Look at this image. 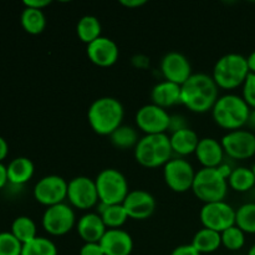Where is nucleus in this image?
Wrapping results in <instances>:
<instances>
[{
	"instance_id": "37",
	"label": "nucleus",
	"mask_w": 255,
	"mask_h": 255,
	"mask_svg": "<svg viewBox=\"0 0 255 255\" xmlns=\"http://www.w3.org/2000/svg\"><path fill=\"white\" fill-rule=\"evenodd\" d=\"M171 255H202L199 252L194 249L192 244H183V246H178L172 251Z\"/></svg>"
},
{
	"instance_id": "9",
	"label": "nucleus",
	"mask_w": 255,
	"mask_h": 255,
	"mask_svg": "<svg viewBox=\"0 0 255 255\" xmlns=\"http://www.w3.org/2000/svg\"><path fill=\"white\" fill-rule=\"evenodd\" d=\"M197 172L187 159L172 158L163 166V179L168 188L176 193H184L192 189Z\"/></svg>"
},
{
	"instance_id": "35",
	"label": "nucleus",
	"mask_w": 255,
	"mask_h": 255,
	"mask_svg": "<svg viewBox=\"0 0 255 255\" xmlns=\"http://www.w3.org/2000/svg\"><path fill=\"white\" fill-rule=\"evenodd\" d=\"M243 100L252 110L255 109V74H249L243 84Z\"/></svg>"
},
{
	"instance_id": "32",
	"label": "nucleus",
	"mask_w": 255,
	"mask_h": 255,
	"mask_svg": "<svg viewBox=\"0 0 255 255\" xmlns=\"http://www.w3.org/2000/svg\"><path fill=\"white\" fill-rule=\"evenodd\" d=\"M236 226L246 234H255V203H246L237 209Z\"/></svg>"
},
{
	"instance_id": "3",
	"label": "nucleus",
	"mask_w": 255,
	"mask_h": 255,
	"mask_svg": "<svg viewBox=\"0 0 255 255\" xmlns=\"http://www.w3.org/2000/svg\"><path fill=\"white\" fill-rule=\"evenodd\" d=\"M125 110L121 102L115 97L105 96L95 100L87 111V121L95 133L111 136L122 126Z\"/></svg>"
},
{
	"instance_id": "4",
	"label": "nucleus",
	"mask_w": 255,
	"mask_h": 255,
	"mask_svg": "<svg viewBox=\"0 0 255 255\" xmlns=\"http://www.w3.org/2000/svg\"><path fill=\"white\" fill-rule=\"evenodd\" d=\"M251 107L243 97L234 94L224 95L217 100L212 109V116L219 127L229 131L242 129L248 124Z\"/></svg>"
},
{
	"instance_id": "45",
	"label": "nucleus",
	"mask_w": 255,
	"mask_h": 255,
	"mask_svg": "<svg viewBox=\"0 0 255 255\" xmlns=\"http://www.w3.org/2000/svg\"><path fill=\"white\" fill-rule=\"evenodd\" d=\"M253 172H254V174H255V164H254V167H253Z\"/></svg>"
},
{
	"instance_id": "13",
	"label": "nucleus",
	"mask_w": 255,
	"mask_h": 255,
	"mask_svg": "<svg viewBox=\"0 0 255 255\" xmlns=\"http://www.w3.org/2000/svg\"><path fill=\"white\" fill-rule=\"evenodd\" d=\"M224 153L233 159L252 158L255 154V133L249 129H236L224 134L221 141Z\"/></svg>"
},
{
	"instance_id": "24",
	"label": "nucleus",
	"mask_w": 255,
	"mask_h": 255,
	"mask_svg": "<svg viewBox=\"0 0 255 255\" xmlns=\"http://www.w3.org/2000/svg\"><path fill=\"white\" fill-rule=\"evenodd\" d=\"M191 244L201 254L214 253L222 247L221 233L212 229L202 228L194 234Z\"/></svg>"
},
{
	"instance_id": "34",
	"label": "nucleus",
	"mask_w": 255,
	"mask_h": 255,
	"mask_svg": "<svg viewBox=\"0 0 255 255\" xmlns=\"http://www.w3.org/2000/svg\"><path fill=\"white\" fill-rule=\"evenodd\" d=\"M22 244L15 238L11 232L0 233V255H21Z\"/></svg>"
},
{
	"instance_id": "15",
	"label": "nucleus",
	"mask_w": 255,
	"mask_h": 255,
	"mask_svg": "<svg viewBox=\"0 0 255 255\" xmlns=\"http://www.w3.org/2000/svg\"><path fill=\"white\" fill-rule=\"evenodd\" d=\"M122 206L128 218L134 221H144L153 214L157 203L149 192L144 189H134L129 191Z\"/></svg>"
},
{
	"instance_id": "44",
	"label": "nucleus",
	"mask_w": 255,
	"mask_h": 255,
	"mask_svg": "<svg viewBox=\"0 0 255 255\" xmlns=\"http://www.w3.org/2000/svg\"><path fill=\"white\" fill-rule=\"evenodd\" d=\"M248 255H255V244L253 247H252L251 249H249V252H248Z\"/></svg>"
},
{
	"instance_id": "28",
	"label": "nucleus",
	"mask_w": 255,
	"mask_h": 255,
	"mask_svg": "<svg viewBox=\"0 0 255 255\" xmlns=\"http://www.w3.org/2000/svg\"><path fill=\"white\" fill-rule=\"evenodd\" d=\"M99 214L107 229H120L128 219L122 204L107 206V204L99 203Z\"/></svg>"
},
{
	"instance_id": "33",
	"label": "nucleus",
	"mask_w": 255,
	"mask_h": 255,
	"mask_svg": "<svg viewBox=\"0 0 255 255\" xmlns=\"http://www.w3.org/2000/svg\"><path fill=\"white\" fill-rule=\"evenodd\" d=\"M222 246L231 252L241 251L246 244V233L237 226L231 227L221 233Z\"/></svg>"
},
{
	"instance_id": "40",
	"label": "nucleus",
	"mask_w": 255,
	"mask_h": 255,
	"mask_svg": "<svg viewBox=\"0 0 255 255\" xmlns=\"http://www.w3.org/2000/svg\"><path fill=\"white\" fill-rule=\"evenodd\" d=\"M7 153H9V146H7V142L0 136V162L2 159L6 158Z\"/></svg>"
},
{
	"instance_id": "25",
	"label": "nucleus",
	"mask_w": 255,
	"mask_h": 255,
	"mask_svg": "<svg viewBox=\"0 0 255 255\" xmlns=\"http://www.w3.org/2000/svg\"><path fill=\"white\" fill-rule=\"evenodd\" d=\"M228 186L233 191L244 193L251 191L255 186V174L253 168L248 167H237L232 169L228 177Z\"/></svg>"
},
{
	"instance_id": "22",
	"label": "nucleus",
	"mask_w": 255,
	"mask_h": 255,
	"mask_svg": "<svg viewBox=\"0 0 255 255\" xmlns=\"http://www.w3.org/2000/svg\"><path fill=\"white\" fill-rule=\"evenodd\" d=\"M199 139L201 138L198 137L197 132L189 127L172 132V134L169 136L172 151L181 157L194 153L199 143Z\"/></svg>"
},
{
	"instance_id": "39",
	"label": "nucleus",
	"mask_w": 255,
	"mask_h": 255,
	"mask_svg": "<svg viewBox=\"0 0 255 255\" xmlns=\"http://www.w3.org/2000/svg\"><path fill=\"white\" fill-rule=\"evenodd\" d=\"M120 4L128 7V9H134V7H139L142 6V5L147 4V1L146 0H121Z\"/></svg>"
},
{
	"instance_id": "16",
	"label": "nucleus",
	"mask_w": 255,
	"mask_h": 255,
	"mask_svg": "<svg viewBox=\"0 0 255 255\" xmlns=\"http://www.w3.org/2000/svg\"><path fill=\"white\" fill-rule=\"evenodd\" d=\"M161 71L167 81L182 85L192 76V66L189 60L178 51H171L163 56L161 61Z\"/></svg>"
},
{
	"instance_id": "36",
	"label": "nucleus",
	"mask_w": 255,
	"mask_h": 255,
	"mask_svg": "<svg viewBox=\"0 0 255 255\" xmlns=\"http://www.w3.org/2000/svg\"><path fill=\"white\" fill-rule=\"evenodd\" d=\"M80 255H105L100 243H84L80 249Z\"/></svg>"
},
{
	"instance_id": "1",
	"label": "nucleus",
	"mask_w": 255,
	"mask_h": 255,
	"mask_svg": "<svg viewBox=\"0 0 255 255\" xmlns=\"http://www.w3.org/2000/svg\"><path fill=\"white\" fill-rule=\"evenodd\" d=\"M218 89L211 75L193 74L181 86V104L196 114L212 111L219 99Z\"/></svg>"
},
{
	"instance_id": "23",
	"label": "nucleus",
	"mask_w": 255,
	"mask_h": 255,
	"mask_svg": "<svg viewBox=\"0 0 255 255\" xmlns=\"http://www.w3.org/2000/svg\"><path fill=\"white\" fill-rule=\"evenodd\" d=\"M7 181L11 184L21 186L27 183L32 178L35 172V166L32 161L27 157H16L6 166Z\"/></svg>"
},
{
	"instance_id": "31",
	"label": "nucleus",
	"mask_w": 255,
	"mask_h": 255,
	"mask_svg": "<svg viewBox=\"0 0 255 255\" xmlns=\"http://www.w3.org/2000/svg\"><path fill=\"white\" fill-rule=\"evenodd\" d=\"M56 244L49 238L39 237L22 246L21 255H57Z\"/></svg>"
},
{
	"instance_id": "21",
	"label": "nucleus",
	"mask_w": 255,
	"mask_h": 255,
	"mask_svg": "<svg viewBox=\"0 0 255 255\" xmlns=\"http://www.w3.org/2000/svg\"><path fill=\"white\" fill-rule=\"evenodd\" d=\"M151 99L152 104L167 110L168 107L181 104V86L164 80L154 85L151 91Z\"/></svg>"
},
{
	"instance_id": "8",
	"label": "nucleus",
	"mask_w": 255,
	"mask_h": 255,
	"mask_svg": "<svg viewBox=\"0 0 255 255\" xmlns=\"http://www.w3.org/2000/svg\"><path fill=\"white\" fill-rule=\"evenodd\" d=\"M42 228L52 237H62L70 233L76 226V216L71 206L60 203L47 207L42 214Z\"/></svg>"
},
{
	"instance_id": "7",
	"label": "nucleus",
	"mask_w": 255,
	"mask_h": 255,
	"mask_svg": "<svg viewBox=\"0 0 255 255\" xmlns=\"http://www.w3.org/2000/svg\"><path fill=\"white\" fill-rule=\"evenodd\" d=\"M97 193L100 203L114 206L122 204L129 193L128 182L122 172L116 168H105L97 174L96 179Z\"/></svg>"
},
{
	"instance_id": "14",
	"label": "nucleus",
	"mask_w": 255,
	"mask_h": 255,
	"mask_svg": "<svg viewBox=\"0 0 255 255\" xmlns=\"http://www.w3.org/2000/svg\"><path fill=\"white\" fill-rule=\"evenodd\" d=\"M136 125L144 134L166 133L171 125V115L153 104L144 105L137 111Z\"/></svg>"
},
{
	"instance_id": "41",
	"label": "nucleus",
	"mask_w": 255,
	"mask_h": 255,
	"mask_svg": "<svg viewBox=\"0 0 255 255\" xmlns=\"http://www.w3.org/2000/svg\"><path fill=\"white\" fill-rule=\"evenodd\" d=\"M7 172H6V166H4V164L0 162V189L2 188V187L5 186V184L7 183Z\"/></svg>"
},
{
	"instance_id": "30",
	"label": "nucleus",
	"mask_w": 255,
	"mask_h": 255,
	"mask_svg": "<svg viewBox=\"0 0 255 255\" xmlns=\"http://www.w3.org/2000/svg\"><path fill=\"white\" fill-rule=\"evenodd\" d=\"M110 141H111L112 146L124 151V149L129 148L134 149V147L138 143L139 137L134 127L122 125L110 136Z\"/></svg>"
},
{
	"instance_id": "5",
	"label": "nucleus",
	"mask_w": 255,
	"mask_h": 255,
	"mask_svg": "<svg viewBox=\"0 0 255 255\" xmlns=\"http://www.w3.org/2000/svg\"><path fill=\"white\" fill-rule=\"evenodd\" d=\"M171 141L167 133L144 134L134 147V158L137 163L146 168L162 167L172 159Z\"/></svg>"
},
{
	"instance_id": "19",
	"label": "nucleus",
	"mask_w": 255,
	"mask_h": 255,
	"mask_svg": "<svg viewBox=\"0 0 255 255\" xmlns=\"http://www.w3.org/2000/svg\"><path fill=\"white\" fill-rule=\"evenodd\" d=\"M197 159L203 168H216L223 164L224 149L221 141L213 137H204L199 139L196 152Z\"/></svg>"
},
{
	"instance_id": "27",
	"label": "nucleus",
	"mask_w": 255,
	"mask_h": 255,
	"mask_svg": "<svg viewBox=\"0 0 255 255\" xmlns=\"http://www.w3.org/2000/svg\"><path fill=\"white\" fill-rule=\"evenodd\" d=\"M102 31V26L100 20L94 15H85L79 20L76 25V34L79 39L86 45L91 44L96 39H99Z\"/></svg>"
},
{
	"instance_id": "2",
	"label": "nucleus",
	"mask_w": 255,
	"mask_h": 255,
	"mask_svg": "<svg viewBox=\"0 0 255 255\" xmlns=\"http://www.w3.org/2000/svg\"><path fill=\"white\" fill-rule=\"evenodd\" d=\"M231 172V167L224 163L216 168L202 167L194 177L192 192L204 204L224 201L228 193V177Z\"/></svg>"
},
{
	"instance_id": "42",
	"label": "nucleus",
	"mask_w": 255,
	"mask_h": 255,
	"mask_svg": "<svg viewBox=\"0 0 255 255\" xmlns=\"http://www.w3.org/2000/svg\"><path fill=\"white\" fill-rule=\"evenodd\" d=\"M247 61H248L249 71H251L252 74H255V50L247 57Z\"/></svg>"
},
{
	"instance_id": "43",
	"label": "nucleus",
	"mask_w": 255,
	"mask_h": 255,
	"mask_svg": "<svg viewBox=\"0 0 255 255\" xmlns=\"http://www.w3.org/2000/svg\"><path fill=\"white\" fill-rule=\"evenodd\" d=\"M247 126L252 129V132L255 131V109L251 110V115H249L248 124H247Z\"/></svg>"
},
{
	"instance_id": "10",
	"label": "nucleus",
	"mask_w": 255,
	"mask_h": 255,
	"mask_svg": "<svg viewBox=\"0 0 255 255\" xmlns=\"http://www.w3.org/2000/svg\"><path fill=\"white\" fill-rule=\"evenodd\" d=\"M199 219L203 228L222 233L236 226V209L226 201L206 203L199 212Z\"/></svg>"
},
{
	"instance_id": "6",
	"label": "nucleus",
	"mask_w": 255,
	"mask_h": 255,
	"mask_svg": "<svg viewBox=\"0 0 255 255\" xmlns=\"http://www.w3.org/2000/svg\"><path fill=\"white\" fill-rule=\"evenodd\" d=\"M249 74L251 71H249L247 57L241 54L231 52L223 55L216 62L212 77L219 89L234 90L239 86H243Z\"/></svg>"
},
{
	"instance_id": "18",
	"label": "nucleus",
	"mask_w": 255,
	"mask_h": 255,
	"mask_svg": "<svg viewBox=\"0 0 255 255\" xmlns=\"http://www.w3.org/2000/svg\"><path fill=\"white\" fill-rule=\"evenodd\" d=\"M105 255H131L133 251V239L124 229H107L100 241Z\"/></svg>"
},
{
	"instance_id": "26",
	"label": "nucleus",
	"mask_w": 255,
	"mask_h": 255,
	"mask_svg": "<svg viewBox=\"0 0 255 255\" xmlns=\"http://www.w3.org/2000/svg\"><path fill=\"white\" fill-rule=\"evenodd\" d=\"M20 22L27 34L39 35L46 27V16L42 10L25 6L20 15Z\"/></svg>"
},
{
	"instance_id": "12",
	"label": "nucleus",
	"mask_w": 255,
	"mask_h": 255,
	"mask_svg": "<svg viewBox=\"0 0 255 255\" xmlns=\"http://www.w3.org/2000/svg\"><path fill=\"white\" fill-rule=\"evenodd\" d=\"M69 182L57 174H50L40 178L34 187V198L46 207L65 203L67 199Z\"/></svg>"
},
{
	"instance_id": "29",
	"label": "nucleus",
	"mask_w": 255,
	"mask_h": 255,
	"mask_svg": "<svg viewBox=\"0 0 255 255\" xmlns=\"http://www.w3.org/2000/svg\"><path fill=\"white\" fill-rule=\"evenodd\" d=\"M11 234L24 246L37 237L36 224L30 217H17L11 224Z\"/></svg>"
},
{
	"instance_id": "20",
	"label": "nucleus",
	"mask_w": 255,
	"mask_h": 255,
	"mask_svg": "<svg viewBox=\"0 0 255 255\" xmlns=\"http://www.w3.org/2000/svg\"><path fill=\"white\" fill-rule=\"evenodd\" d=\"M76 231L85 243H100L107 232V227L99 213L90 212L77 221Z\"/></svg>"
},
{
	"instance_id": "17",
	"label": "nucleus",
	"mask_w": 255,
	"mask_h": 255,
	"mask_svg": "<svg viewBox=\"0 0 255 255\" xmlns=\"http://www.w3.org/2000/svg\"><path fill=\"white\" fill-rule=\"evenodd\" d=\"M87 56L90 61L99 67H110L119 60L120 50L116 42L106 36H100L87 45Z\"/></svg>"
},
{
	"instance_id": "38",
	"label": "nucleus",
	"mask_w": 255,
	"mask_h": 255,
	"mask_svg": "<svg viewBox=\"0 0 255 255\" xmlns=\"http://www.w3.org/2000/svg\"><path fill=\"white\" fill-rule=\"evenodd\" d=\"M50 4H51L50 0H25L24 1V6L32 7V9L37 10H44Z\"/></svg>"
},
{
	"instance_id": "11",
	"label": "nucleus",
	"mask_w": 255,
	"mask_h": 255,
	"mask_svg": "<svg viewBox=\"0 0 255 255\" xmlns=\"http://www.w3.org/2000/svg\"><path fill=\"white\" fill-rule=\"evenodd\" d=\"M67 201L70 206L81 211L94 208L100 203L95 179L86 176H77L69 182Z\"/></svg>"
}]
</instances>
